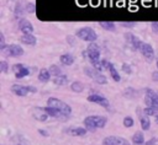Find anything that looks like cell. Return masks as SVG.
I'll use <instances>...</instances> for the list:
<instances>
[{"mask_svg":"<svg viewBox=\"0 0 158 145\" xmlns=\"http://www.w3.org/2000/svg\"><path fill=\"white\" fill-rule=\"evenodd\" d=\"M107 118L104 116H88L84 119V125L88 130H95L101 129L106 125Z\"/></svg>","mask_w":158,"mask_h":145,"instance_id":"6da1fadb","label":"cell"},{"mask_svg":"<svg viewBox=\"0 0 158 145\" xmlns=\"http://www.w3.org/2000/svg\"><path fill=\"white\" fill-rule=\"evenodd\" d=\"M47 106H48V107H52V108H56V109L59 111L65 118H68V117L70 116V113H72L70 106L67 104L65 102H63V101L56 98V97H49V98L47 100Z\"/></svg>","mask_w":158,"mask_h":145,"instance_id":"7a4b0ae2","label":"cell"},{"mask_svg":"<svg viewBox=\"0 0 158 145\" xmlns=\"http://www.w3.org/2000/svg\"><path fill=\"white\" fill-rule=\"evenodd\" d=\"M75 36L88 43H95V41L98 39V34L95 33V31L90 27H81L79 29L75 31Z\"/></svg>","mask_w":158,"mask_h":145,"instance_id":"3957f363","label":"cell"},{"mask_svg":"<svg viewBox=\"0 0 158 145\" xmlns=\"http://www.w3.org/2000/svg\"><path fill=\"white\" fill-rule=\"evenodd\" d=\"M11 92L16 96H20V97H25L27 96L28 93H35L37 91V88L35 86H25V85H20V84H15L11 86Z\"/></svg>","mask_w":158,"mask_h":145,"instance_id":"277c9868","label":"cell"},{"mask_svg":"<svg viewBox=\"0 0 158 145\" xmlns=\"http://www.w3.org/2000/svg\"><path fill=\"white\" fill-rule=\"evenodd\" d=\"M84 74L85 75H88L89 77H91L96 84H100V85H105L106 82H107V80H106V76L105 75H102L100 71H98V70H95L94 68H89V66H85L84 68Z\"/></svg>","mask_w":158,"mask_h":145,"instance_id":"5b68a950","label":"cell"},{"mask_svg":"<svg viewBox=\"0 0 158 145\" xmlns=\"http://www.w3.org/2000/svg\"><path fill=\"white\" fill-rule=\"evenodd\" d=\"M5 57H10V58H17L21 57L23 54V49L21 45L19 44H7L6 48L1 52Z\"/></svg>","mask_w":158,"mask_h":145,"instance_id":"8992f818","label":"cell"},{"mask_svg":"<svg viewBox=\"0 0 158 145\" xmlns=\"http://www.w3.org/2000/svg\"><path fill=\"white\" fill-rule=\"evenodd\" d=\"M85 52H86V55H88V58H89L91 64H94V63L100 60V48H99L98 44L89 43V45H88Z\"/></svg>","mask_w":158,"mask_h":145,"instance_id":"52a82bcc","label":"cell"},{"mask_svg":"<svg viewBox=\"0 0 158 145\" xmlns=\"http://www.w3.org/2000/svg\"><path fill=\"white\" fill-rule=\"evenodd\" d=\"M144 103H146L147 107H156V108H158V92L153 91L152 88H146Z\"/></svg>","mask_w":158,"mask_h":145,"instance_id":"ba28073f","label":"cell"},{"mask_svg":"<svg viewBox=\"0 0 158 145\" xmlns=\"http://www.w3.org/2000/svg\"><path fill=\"white\" fill-rule=\"evenodd\" d=\"M88 101H89V102H93V103H96V104H99V106L106 108L107 111H109V108H110L109 100H107L106 97H104L102 95H100V93H91V95H89V96H88Z\"/></svg>","mask_w":158,"mask_h":145,"instance_id":"9c48e42d","label":"cell"},{"mask_svg":"<svg viewBox=\"0 0 158 145\" xmlns=\"http://www.w3.org/2000/svg\"><path fill=\"white\" fill-rule=\"evenodd\" d=\"M123 37H125L126 42L130 44V47H131L133 50H139V49H141L143 42H142L138 37H136V36L132 34L131 32H126V33L123 34Z\"/></svg>","mask_w":158,"mask_h":145,"instance_id":"30bf717a","label":"cell"},{"mask_svg":"<svg viewBox=\"0 0 158 145\" xmlns=\"http://www.w3.org/2000/svg\"><path fill=\"white\" fill-rule=\"evenodd\" d=\"M102 145H131V144L122 136L110 135L102 140Z\"/></svg>","mask_w":158,"mask_h":145,"instance_id":"8fae6325","label":"cell"},{"mask_svg":"<svg viewBox=\"0 0 158 145\" xmlns=\"http://www.w3.org/2000/svg\"><path fill=\"white\" fill-rule=\"evenodd\" d=\"M17 26H19L20 31L22 32V34H28V33H30V34H32V33H33V31H35L33 25H32L28 20H26V18H19Z\"/></svg>","mask_w":158,"mask_h":145,"instance_id":"7c38bea8","label":"cell"},{"mask_svg":"<svg viewBox=\"0 0 158 145\" xmlns=\"http://www.w3.org/2000/svg\"><path fill=\"white\" fill-rule=\"evenodd\" d=\"M101 63H102V66H104L105 69H107V70H109V72H110V75H111L112 80H114V81H116V82H118V81L121 80V76H120L118 71L116 70V68L112 65V63H110V61H109V60H106V59H101Z\"/></svg>","mask_w":158,"mask_h":145,"instance_id":"4fadbf2b","label":"cell"},{"mask_svg":"<svg viewBox=\"0 0 158 145\" xmlns=\"http://www.w3.org/2000/svg\"><path fill=\"white\" fill-rule=\"evenodd\" d=\"M139 52H141V54L143 55V58H144L148 63L154 59V49H153V47H152L151 44L143 43L142 47H141V49H139Z\"/></svg>","mask_w":158,"mask_h":145,"instance_id":"5bb4252c","label":"cell"},{"mask_svg":"<svg viewBox=\"0 0 158 145\" xmlns=\"http://www.w3.org/2000/svg\"><path fill=\"white\" fill-rule=\"evenodd\" d=\"M88 129L86 128H81V127H69L64 129V133L72 136H84L86 134Z\"/></svg>","mask_w":158,"mask_h":145,"instance_id":"9a60e30c","label":"cell"},{"mask_svg":"<svg viewBox=\"0 0 158 145\" xmlns=\"http://www.w3.org/2000/svg\"><path fill=\"white\" fill-rule=\"evenodd\" d=\"M137 116H139V122H141V127L143 130H148L151 128V120L148 119V117L146 114H143V111H141V108H137Z\"/></svg>","mask_w":158,"mask_h":145,"instance_id":"2e32d148","label":"cell"},{"mask_svg":"<svg viewBox=\"0 0 158 145\" xmlns=\"http://www.w3.org/2000/svg\"><path fill=\"white\" fill-rule=\"evenodd\" d=\"M32 116L37 119V120H41V122H44L49 116L46 113V111L43 109V107H35L33 111H32Z\"/></svg>","mask_w":158,"mask_h":145,"instance_id":"e0dca14e","label":"cell"},{"mask_svg":"<svg viewBox=\"0 0 158 145\" xmlns=\"http://www.w3.org/2000/svg\"><path fill=\"white\" fill-rule=\"evenodd\" d=\"M20 42L22 44H26V45H35L37 43V39H36V37L33 34L28 33V34H22L20 37Z\"/></svg>","mask_w":158,"mask_h":145,"instance_id":"ac0fdd59","label":"cell"},{"mask_svg":"<svg viewBox=\"0 0 158 145\" xmlns=\"http://www.w3.org/2000/svg\"><path fill=\"white\" fill-rule=\"evenodd\" d=\"M139 93H141V92H139L138 90L133 88V87H128V88H125V91L122 92L123 97H126V98H128V100H133V98L138 97V96H139Z\"/></svg>","mask_w":158,"mask_h":145,"instance_id":"d6986e66","label":"cell"},{"mask_svg":"<svg viewBox=\"0 0 158 145\" xmlns=\"http://www.w3.org/2000/svg\"><path fill=\"white\" fill-rule=\"evenodd\" d=\"M59 61H60L63 65L69 66V65H73V63H74V57H73L72 54H69V53H64V54H62V55L59 57Z\"/></svg>","mask_w":158,"mask_h":145,"instance_id":"ffe728a7","label":"cell"},{"mask_svg":"<svg viewBox=\"0 0 158 145\" xmlns=\"http://www.w3.org/2000/svg\"><path fill=\"white\" fill-rule=\"evenodd\" d=\"M132 143H133L135 145H143V144H144L143 133H142V131H136V133L132 135Z\"/></svg>","mask_w":158,"mask_h":145,"instance_id":"44dd1931","label":"cell"},{"mask_svg":"<svg viewBox=\"0 0 158 145\" xmlns=\"http://www.w3.org/2000/svg\"><path fill=\"white\" fill-rule=\"evenodd\" d=\"M51 79V72L48 69H41L40 72H38V80L42 81V82H47L48 80Z\"/></svg>","mask_w":158,"mask_h":145,"instance_id":"7402d4cb","label":"cell"},{"mask_svg":"<svg viewBox=\"0 0 158 145\" xmlns=\"http://www.w3.org/2000/svg\"><path fill=\"white\" fill-rule=\"evenodd\" d=\"M99 25H100V27L104 28L105 31H111V32H112V31L116 29V25H115L114 22H111V21H100Z\"/></svg>","mask_w":158,"mask_h":145,"instance_id":"603a6c76","label":"cell"},{"mask_svg":"<svg viewBox=\"0 0 158 145\" xmlns=\"http://www.w3.org/2000/svg\"><path fill=\"white\" fill-rule=\"evenodd\" d=\"M53 84L57 85V86H63V85H67L68 84V76L67 75H59V76H56L53 79Z\"/></svg>","mask_w":158,"mask_h":145,"instance_id":"cb8c5ba5","label":"cell"},{"mask_svg":"<svg viewBox=\"0 0 158 145\" xmlns=\"http://www.w3.org/2000/svg\"><path fill=\"white\" fill-rule=\"evenodd\" d=\"M70 90L74 92H81L84 90V84L80 81H74L70 84Z\"/></svg>","mask_w":158,"mask_h":145,"instance_id":"d4e9b609","label":"cell"},{"mask_svg":"<svg viewBox=\"0 0 158 145\" xmlns=\"http://www.w3.org/2000/svg\"><path fill=\"white\" fill-rule=\"evenodd\" d=\"M28 75H30V69L26 68V66H23L21 70H19L17 72H15V77L16 79H22V77H26Z\"/></svg>","mask_w":158,"mask_h":145,"instance_id":"484cf974","label":"cell"},{"mask_svg":"<svg viewBox=\"0 0 158 145\" xmlns=\"http://www.w3.org/2000/svg\"><path fill=\"white\" fill-rule=\"evenodd\" d=\"M142 111H143V114H146L147 117H151V116L156 117L158 114V108H156V107H146Z\"/></svg>","mask_w":158,"mask_h":145,"instance_id":"4316f807","label":"cell"},{"mask_svg":"<svg viewBox=\"0 0 158 145\" xmlns=\"http://www.w3.org/2000/svg\"><path fill=\"white\" fill-rule=\"evenodd\" d=\"M48 70H49L51 75H53L54 77H56V76H59V75H62V69H60V68H59L58 65H56V64L51 65Z\"/></svg>","mask_w":158,"mask_h":145,"instance_id":"83f0119b","label":"cell"},{"mask_svg":"<svg viewBox=\"0 0 158 145\" xmlns=\"http://www.w3.org/2000/svg\"><path fill=\"white\" fill-rule=\"evenodd\" d=\"M23 11H26V9L23 7L22 2H21V1H19V2L16 4V6H15V16H16V17H19V15H21Z\"/></svg>","mask_w":158,"mask_h":145,"instance_id":"f1b7e54d","label":"cell"},{"mask_svg":"<svg viewBox=\"0 0 158 145\" xmlns=\"http://www.w3.org/2000/svg\"><path fill=\"white\" fill-rule=\"evenodd\" d=\"M25 9H26V12H28V14H35V12H36V5H35V2H32V1L27 2V4L25 5Z\"/></svg>","mask_w":158,"mask_h":145,"instance_id":"f546056e","label":"cell"},{"mask_svg":"<svg viewBox=\"0 0 158 145\" xmlns=\"http://www.w3.org/2000/svg\"><path fill=\"white\" fill-rule=\"evenodd\" d=\"M133 124H135V122H133V118H132V117H128V116H127V117L123 118V125H125L126 128H131Z\"/></svg>","mask_w":158,"mask_h":145,"instance_id":"4dcf8cb0","label":"cell"},{"mask_svg":"<svg viewBox=\"0 0 158 145\" xmlns=\"http://www.w3.org/2000/svg\"><path fill=\"white\" fill-rule=\"evenodd\" d=\"M7 70H9V64H7V61H6V60H1V61H0V71H1V72H7Z\"/></svg>","mask_w":158,"mask_h":145,"instance_id":"1f68e13d","label":"cell"},{"mask_svg":"<svg viewBox=\"0 0 158 145\" xmlns=\"http://www.w3.org/2000/svg\"><path fill=\"white\" fill-rule=\"evenodd\" d=\"M6 48V42H5V36L2 32H0V50L2 52Z\"/></svg>","mask_w":158,"mask_h":145,"instance_id":"d6a6232c","label":"cell"},{"mask_svg":"<svg viewBox=\"0 0 158 145\" xmlns=\"http://www.w3.org/2000/svg\"><path fill=\"white\" fill-rule=\"evenodd\" d=\"M121 69H122V71H123L125 74H131V72H132V68H131V65H128V64H126V63L122 64Z\"/></svg>","mask_w":158,"mask_h":145,"instance_id":"836d02e7","label":"cell"},{"mask_svg":"<svg viewBox=\"0 0 158 145\" xmlns=\"http://www.w3.org/2000/svg\"><path fill=\"white\" fill-rule=\"evenodd\" d=\"M120 26L125 27V28H133V27H136V22H121Z\"/></svg>","mask_w":158,"mask_h":145,"instance_id":"e575fe53","label":"cell"},{"mask_svg":"<svg viewBox=\"0 0 158 145\" xmlns=\"http://www.w3.org/2000/svg\"><path fill=\"white\" fill-rule=\"evenodd\" d=\"M23 66H25L23 64H21V63H16V64H14V65L11 66V69H12V71H14V72H17V71H19V70H21Z\"/></svg>","mask_w":158,"mask_h":145,"instance_id":"d590c367","label":"cell"},{"mask_svg":"<svg viewBox=\"0 0 158 145\" xmlns=\"http://www.w3.org/2000/svg\"><path fill=\"white\" fill-rule=\"evenodd\" d=\"M151 28H152V31H153L154 33L158 34V22H152V23H151Z\"/></svg>","mask_w":158,"mask_h":145,"instance_id":"8d00e7d4","label":"cell"},{"mask_svg":"<svg viewBox=\"0 0 158 145\" xmlns=\"http://www.w3.org/2000/svg\"><path fill=\"white\" fill-rule=\"evenodd\" d=\"M157 140H158V139H156V138H153V139H151V140H148L147 143H144L143 145H156V143H157Z\"/></svg>","mask_w":158,"mask_h":145,"instance_id":"74e56055","label":"cell"},{"mask_svg":"<svg viewBox=\"0 0 158 145\" xmlns=\"http://www.w3.org/2000/svg\"><path fill=\"white\" fill-rule=\"evenodd\" d=\"M152 80L153 81H158V70H154L152 72Z\"/></svg>","mask_w":158,"mask_h":145,"instance_id":"f35d334b","label":"cell"},{"mask_svg":"<svg viewBox=\"0 0 158 145\" xmlns=\"http://www.w3.org/2000/svg\"><path fill=\"white\" fill-rule=\"evenodd\" d=\"M38 133H40V134H42L43 136H48V133H47V131H44V130H42V129H40V130H38Z\"/></svg>","mask_w":158,"mask_h":145,"instance_id":"ab89813d","label":"cell"},{"mask_svg":"<svg viewBox=\"0 0 158 145\" xmlns=\"http://www.w3.org/2000/svg\"><path fill=\"white\" fill-rule=\"evenodd\" d=\"M67 41H68V43L73 44V37H70V36H67Z\"/></svg>","mask_w":158,"mask_h":145,"instance_id":"60d3db41","label":"cell"},{"mask_svg":"<svg viewBox=\"0 0 158 145\" xmlns=\"http://www.w3.org/2000/svg\"><path fill=\"white\" fill-rule=\"evenodd\" d=\"M156 123H157V124H158V114H157V116H156Z\"/></svg>","mask_w":158,"mask_h":145,"instance_id":"b9f144b4","label":"cell"},{"mask_svg":"<svg viewBox=\"0 0 158 145\" xmlns=\"http://www.w3.org/2000/svg\"><path fill=\"white\" fill-rule=\"evenodd\" d=\"M157 69H158V60H157Z\"/></svg>","mask_w":158,"mask_h":145,"instance_id":"7bdbcfd3","label":"cell"}]
</instances>
